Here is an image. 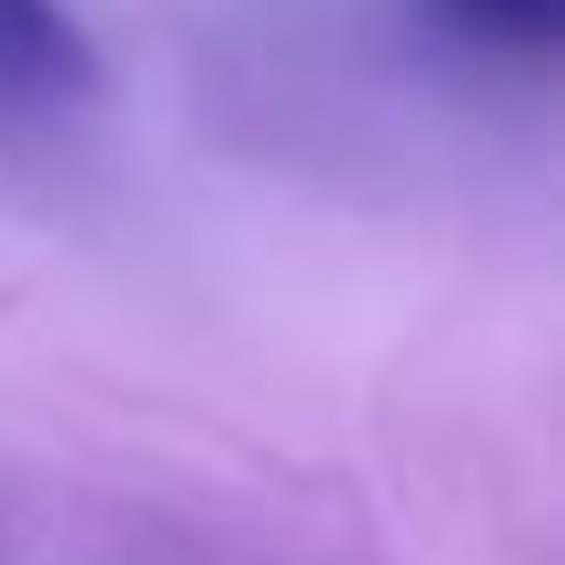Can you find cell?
<instances>
[{"label":"cell","instance_id":"obj_1","mask_svg":"<svg viewBox=\"0 0 565 565\" xmlns=\"http://www.w3.org/2000/svg\"><path fill=\"white\" fill-rule=\"evenodd\" d=\"M97 88V44L62 0H0V115H71Z\"/></svg>","mask_w":565,"mask_h":565},{"label":"cell","instance_id":"obj_2","mask_svg":"<svg viewBox=\"0 0 565 565\" xmlns=\"http://www.w3.org/2000/svg\"><path fill=\"white\" fill-rule=\"evenodd\" d=\"M459 44L486 53H556L565 44V0H424Z\"/></svg>","mask_w":565,"mask_h":565}]
</instances>
